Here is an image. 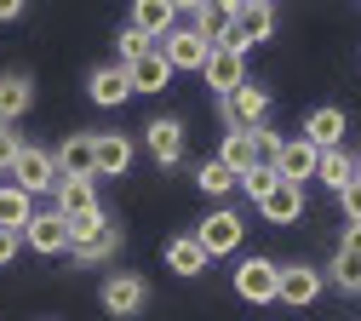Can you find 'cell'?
Returning <instances> with one entry per match:
<instances>
[{
	"instance_id": "6da1fadb",
	"label": "cell",
	"mask_w": 361,
	"mask_h": 321,
	"mask_svg": "<svg viewBox=\"0 0 361 321\" xmlns=\"http://www.w3.org/2000/svg\"><path fill=\"white\" fill-rule=\"evenodd\" d=\"M276 35V6L269 0H235L230 6V52H241L247 58V46H258V40H269Z\"/></svg>"
},
{
	"instance_id": "7a4b0ae2",
	"label": "cell",
	"mask_w": 361,
	"mask_h": 321,
	"mask_svg": "<svg viewBox=\"0 0 361 321\" xmlns=\"http://www.w3.org/2000/svg\"><path fill=\"white\" fill-rule=\"evenodd\" d=\"M6 178H12V190H23L29 201H35V195H52V190H58V166H52V150H35V144H23Z\"/></svg>"
},
{
	"instance_id": "3957f363",
	"label": "cell",
	"mask_w": 361,
	"mask_h": 321,
	"mask_svg": "<svg viewBox=\"0 0 361 321\" xmlns=\"http://www.w3.org/2000/svg\"><path fill=\"white\" fill-rule=\"evenodd\" d=\"M195 241H201L207 258H224V253H235V247L247 241V218L230 212V207H218V212H207V218L195 224Z\"/></svg>"
},
{
	"instance_id": "277c9868",
	"label": "cell",
	"mask_w": 361,
	"mask_h": 321,
	"mask_svg": "<svg viewBox=\"0 0 361 321\" xmlns=\"http://www.w3.org/2000/svg\"><path fill=\"white\" fill-rule=\"evenodd\" d=\"M155 52L166 58V69H172V75H178V69H195V75H201V69H207V58H212V46H207L190 23H178V29H166V35L155 40Z\"/></svg>"
},
{
	"instance_id": "5b68a950",
	"label": "cell",
	"mask_w": 361,
	"mask_h": 321,
	"mask_svg": "<svg viewBox=\"0 0 361 321\" xmlns=\"http://www.w3.org/2000/svg\"><path fill=\"white\" fill-rule=\"evenodd\" d=\"M264 121H269V92L258 80H241L230 98H224V126H230V132H252Z\"/></svg>"
},
{
	"instance_id": "8992f818",
	"label": "cell",
	"mask_w": 361,
	"mask_h": 321,
	"mask_svg": "<svg viewBox=\"0 0 361 321\" xmlns=\"http://www.w3.org/2000/svg\"><path fill=\"white\" fill-rule=\"evenodd\" d=\"M276 287H281V264H269V258H241L235 293H241L247 304H276Z\"/></svg>"
},
{
	"instance_id": "52a82bcc",
	"label": "cell",
	"mask_w": 361,
	"mask_h": 321,
	"mask_svg": "<svg viewBox=\"0 0 361 321\" xmlns=\"http://www.w3.org/2000/svg\"><path fill=\"white\" fill-rule=\"evenodd\" d=\"M98 298H104V310H109V315H121V321H126V315H138V310H144L149 287H144V275H132V269H115L109 281H104V293H98Z\"/></svg>"
},
{
	"instance_id": "ba28073f",
	"label": "cell",
	"mask_w": 361,
	"mask_h": 321,
	"mask_svg": "<svg viewBox=\"0 0 361 321\" xmlns=\"http://www.w3.org/2000/svg\"><path fill=\"white\" fill-rule=\"evenodd\" d=\"M58 178H98V155H92V132H69L63 144L52 150Z\"/></svg>"
},
{
	"instance_id": "9c48e42d",
	"label": "cell",
	"mask_w": 361,
	"mask_h": 321,
	"mask_svg": "<svg viewBox=\"0 0 361 321\" xmlns=\"http://www.w3.org/2000/svg\"><path fill=\"white\" fill-rule=\"evenodd\" d=\"M144 144H149V155L161 166H178V161H184V121H178V115H155L144 126Z\"/></svg>"
},
{
	"instance_id": "30bf717a",
	"label": "cell",
	"mask_w": 361,
	"mask_h": 321,
	"mask_svg": "<svg viewBox=\"0 0 361 321\" xmlns=\"http://www.w3.org/2000/svg\"><path fill=\"white\" fill-rule=\"evenodd\" d=\"M86 98H92L98 109H121V104L132 98V80H126V69H121V63H98L92 75H86Z\"/></svg>"
},
{
	"instance_id": "8fae6325",
	"label": "cell",
	"mask_w": 361,
	"mask_h": 321,
	"mask_svg": "<svg viewBox=\"0 0 361 321\" xmlns=\"http://www.w3.org/2000/svg\"><path fill=\"white\" fill-rule=\"evenodd\" d=\"M322 298V269L315 264H281V287H276V304H315Z\"/></svg>"
},
{
	"instance_id": "7c38bea8",
	"label": "cell",
	"mask_w": 361,
	"mask_h": 321,
	"mask_svg": "<svg viewBox=\"0 0 361 321\" xmlns=\"http://www.w3.org/2000/svg\"><path fill=\"white\" fill-rule=\"evenodd\" d=\"M201 80L218 92V98H230V92L247 80V58H241V52H230V46H212V58H207Z\"/></svg>"
},
{
	"instance_id": "4fadbf2b",
	"label": "cell",
	"mask_w": 361,
	"mask_h": 321,
	"mask_svg": "<svg viewBox=\"0 0 361 321\" xmlns=\"http://www.w3.org/2000/svg\"><path fill=\"white\" fill-rule=\"evenodd\" d=\"M23 241H29L35 253L58 258V253H69V229H63V218H58V212H35V218L23 224Z\"/></svg>"
},
{
	"instance_id": "5bb4252c",
	"label": "cell",
	"mask_w": 361,
	"mask_h": 321,
	"mask_svg": "<svg viewBox=\"0 0 361 321\" xmlns=\"http://www.w3.org/2000/svg\"><path fill=\"white\" fill-rule=\"evenodd\" d=\"M315 161H322V150H310L304 138H287L281 155H276V178H281V183H298V190H304V178H315Z\"/></svg>"
},
{
	"instance_id": "9a60e30c",
	"label": "cell",
	"mask_w": 361,
	"mask_h": 321,
	"mask_svg": "<svg viewBox=\"0 0 361 321\" xmlns=\"http://www.w3.org/2000/svg\"><path fill=\"white\" fill-rule=\"evenodd\" d=\"M333 281H338V293H361V224L344 229L338 258H333Z\"/></svg>"
},
{
	"instance_id": "2e32d148",
	"label": "cell",
	"mask_w": 361,
	"mask_h": 321,
	"mask_svg": "<svg viewBox=\"0 0 361 321\" xmlns=\"http://www.w3.org/2000/svg\"><path fill=\"white\" fill-rule=\"evenodd\" d=\"M298 138H304L310 150H344V109H333V104H327V109H315V115L304 121Z\"/></svg>"
},
{
	"instance_id": "e0dca14e",
	"label": "cell",
	"mask_w": 361,
	"mask_h": 321,
	"mask_svg": "<svg viewBox=\"0 0 361 321\" xmlns=\"http://www.w3.org/2000/svg\"><path fill=\"white\" fill-rule=\"evenodd\" d=\"M58 218H80V212H98V178H58Z\"/></svg>"
},
{
	"instance_id": "ac0fdd59",
	"label": "cell",
	"mask_w": 361,
	"mask_h": 321,
	"mask_svg": "<svg viewBox=\"0 0 361 321\" xmlns=\"http://www.w3.org/2000/svg\"><path fill=\"white\" fill-rule=\"evenodd\" d=\"M92 155H98V178H121L132 166V138L126 132H98L92 138Z\"/></svg>"
},
{
	"instance_id": "d6986e66",
	"label": "cell",
	"mask_w": 361,
	"mask_h": 321,
	"mask_svg": "<svg viewBox=\"0 0 361 321\" xmlns=\"http://www.w3.org/2000/svg\"><path fill=\"white\" fill-rule=\"evenodd\" d=\"M258 212H264L269 224H293V218H304V190H298V183H281V178H276V190L258 201Z\"/></svg>"
},
{
	"instance_id": "ffe728a7",
	"label": "cell",
	"mask_w": 361,
	"mask_h": 321,
	"mask_svg": "<svg viewBox=\"0 0 361 321\" xmlns=\"http://www.w3.org/2000/svg\"><path fill=\"white\" fill-rule=\"evenodd\" d=\"M35 104V80L29 75H0V126H18V115Z\"/></svg>"
},
{
	"instance_id": "44dd1931",
	"label": "cell",
	"mask_w": 361,
	"mask_h": 321,
	"mask_svg": "<svg viewBox=\"0 0 361 321\" xmlns=\"http://www.w3.org/2000/svg\"><path fill=\"white\" fill-rule=\"evenodd\" d=\"M132 29L161 40L166 29H178V6H172V0H144V6H132Z\"/></svg>"
},
{
	"instance_id": "7402d4cb",
	"label": "cell",
	"mask_w": 361,
	"mask_h": 321,
	"mask_svg": "<svg viewBox=\"0 0 361 321\" xmlns=\"http://www.w3.org/2000/svg\"><path fill=\"white\" fill-rule=\"evenodd\" d=\"M126 80H132V92H166V86H172V69H166L161 52H149V58H138V63H126Z\"/></svg>"
},
{
	"instance_id": "603a6c76",
	"label": "cell",
	"mask_w": 361,
	"mask_h": 321,
	"mask_svg": "<svg viewBox=\"0 0 361 321\" xmlns=\"http://www.w3.org/2000/svg\"><path fill=\"white\" fill-rule=\"evenodd\" d=\"M166 269H172V275H201V269H207L201 241H195V236H172V241H166Z\"/></svg>"
},
{
	"instance_id": "cb8c5ba5",
	"label": "cell",
	"mask_w": 361,
	"mask_h": 321,
	"mask_svg": "<svg viewBox=\"0 0 361 321\" xmlns=\"http://www.w3.org/2000/svg\"><path fill=\"white\" fill-rule=\"evenodd\" d=\"M218 166L230 172V178H247L258 161H252V144H247V132H224V144H218Z\"/></svg>"
},
{
	"instance_id": "d4e9b609",
	"label": "cell",
	"mask_w": 361,
	"mask_h": 321,
	"mask_svg": "<svg viewBox=\"0 0 361 321\" xmlns=\"http://www.w3.org/2000/svg\"><path fill=\"white\" fill-rule=\"evenodd\" d=\"M35 218V201L23 190H12V183H0V229H12V236H23V224Z\"/></svg>"
},
{
	"instance_id": "484cf974",
	"label": "cell",
	"mask_w": 361,
	"mask_h": 321,
	"mask_svg": "<svg viewBox=\"0 0 361 321\" xmlns=\"http://www.w3.org/2000/svg\"><path fill=\"white\" fill-rule=\"evenodd\" d=\"M315 178H322L327 190H344V183L355 178V155H344V150H322V161H315Z\"/></svg>"
},
{
	"instance_id": "4316f807",
	"label": "cell",
	"mask_w": 361,
	"mask_h": 321,
	"mask_svg": "<svg viewBox=\"0 0 361 321\" xmlns=\"http://www.w3.org/2000/svg\"><path fill=\"white\" fill-rule=\"evenodd\" d=\"M115 253H121V229H115V224H104L92 241H80V247H75L80 264H104V258H115Z\"/></svg>"
},
{
	"instance_id": "83f0119b",
	"label": "cell",
	"mask_w": 361,
	"mask_h": 321,
	"mask_svg": "<svg viewBox=\"0 0 361 321\" xmlns=\"http://www.w3.org/2000/svg\"><path fill=\"white\" fill-rule=\"evenodd\" d=\"M115 52H121V69H126V63H138V58H149V52H155V40H149V35H138V29L126 23V29L115 35Z\"/></svg>"
},
{
	"instance_id": "f1b7e54d",
	"label": "cell",
	"mask_w": 361,
	"mask_h": 321,
	"mask_svg": "<svg viewBox=\"0 0 361 321\" xmlns=\"http://www.w3.org/2000/svg\"><path fill=\"white\" fill-rule=\"evenodd\" d=\"M247 144H252V161H258V166H276V155H281L287 138H281V132H269V126H252V132H247Z\"/></svg>"
},
{
	"instance_id": "f546056e",
	"label": "cell",
	"mask_w": 361,
	"mask_h": 321,
	"mask_svg": "<svg viewBox=\"0 0 361 321\" xmlns=\"http://www.w3.org/2000/svg\"><path fill=\"white\" fill-rule=\"evenodd\" d=\"M104 224H109V218H104V207H98V212H80V218H63V229H69V253H75L80 241H92Z\"/></svg>"
},
{
	"instance_id": "4dcf8cb0",
	"label": "cell",
	"mask_w": 361,
	"mask_h": 321,
	"mask_svg": "<svg viewBox=\"0 0 361 321\" xmlns=\"http://www.w3.org/2000/svg\"><path fill=\"white\" fill-rule=\"evenodd\" d=\"M195 183H201V190H207V195H230V190H235V178H230V172H224L218 161H201V172H195Z\"/></svg>"
},
{
	"instance_id": "1f68e13d",
	"label": "cell",
	"mask_w": 361,
	"mask_h": 321,
	"mask_svg": "<svg viewBox=\"0 0 361 321\" xmlns=\"http://www.w3.org/2000/svg\"><path fill=\"white\" fill-rule=\"evenodd\" d=\"M235 183H241L252 201H264L269 190H276V166H252V172H247V178H235Z\"/></svg>"
},
{
	"instance_id": "d6a6232c",
	"label": "cell",
	"mask_w": 361,
	"mask_h": 321,
	"mask_svg": "<svg viewBox=\"0 0 361 321\" xmlns=\"http://www.w3.org/2000/svg\"><path fill=\"white\" fill-rule=\"evenodd\" d=\"M18 150H23V138H18V126H0V178L12 172V161H18Z\"/></svg>"
},
{
	"instance_id": "836d02e7",
	"label": "cell",
	"mask_w": 361,
	"mask_h": 321,
	"mask_svg": "<svg viewBox=\"0 0 361 321\" xmlns=\"http://www.w3.org/2000/svg\"><path fill=\"white\" fill-rule=\"evenodd\" d=\"M338 207H344V218H350V224H361V178H350L344 190H338Z\"/></svg>"
},
{
	"instance_id": "e575fe53",
	"label": "cell",
	"mask_w": 361,
	"mask_h": 321,
	"mask_svg": "<svg viewBox=\"0 0 361 321\" xmlns=\"http://www.w3.org/2000/svg\"><path fill=\"white\" fill-rule=\"evenodd\" d=\"M18 241H23V236H12V229H0V264H12V258H18Z\"/></svg>"
},
{
	"instance_id": "d590c367",
	"label": "cell",
	"mask_w": 361,
	"mask_h": 321,
	"mask_svg": "<svg viewBox=\"0 0 361 321\" xmlns=\"http://www.w3.org/2000/svg\"><path fill=\"white\" fill-rule=\"evenodd\" d=\"M23 18V0H0V23H18Z\"/></svg>"
},
{
	"instance_id": "8d00e7d4",
	"label": "cell",
	"mask_w": 361,
	"mask_h": 321,
	"mask_svg": "<svg viewBox=\"0 0 361 321\" xmlns=\"http://www.w3.org/2000/svg\"><path fill=\"white\" fill-rule=\"evenodd\" d=\"M355 178H361V155H355Z\"/></svg>"
}]
</instances>
